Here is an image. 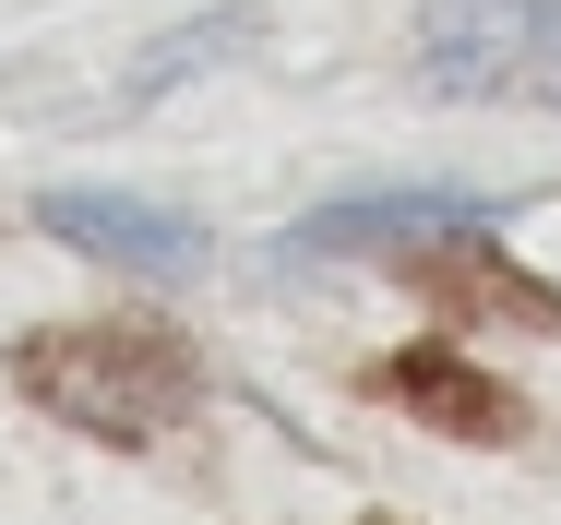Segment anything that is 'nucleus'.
<instances>
[{"label": "nucleus", "instance_id": "nucleus-1", "mask_svg": "<svg viewBox=\"0 0 561 525\" xmlns=\"http://www.w3.org/2000/svg\"><path fill=\"white\" fill-rule=\"evenodd\" d=\"M12 383H24L48 419L96 430V442H119V454L168 442V430L204 407V358H192V334H168V322H144V311L12 334Z\"/></svg>", "mask_w": 561, "mask_h": 525}, {"label": "nucleus", "instance_id": "nucleus-2", "mask_svg": "<svg viewBox=\"0 0 561 525\" xmlns=\"http://www.w3.org/2000/svg\"><path fill=\"white\" fill-rule=\"evenodd\" d=\"M478 227H490L478 192H346V204L299 215L275 263H382V275H394L407 251H431V239H478Z\"/></svg>", "mask_w": 561, "mask_h": 525}, {"label": "nucleus", "instance_id": "nucleus-3", "mask_svg": "<svg viewBox=\"0 0 561 525\" xmlns=\"http://www.w3.org/2000/svg\"><path fill=\"white\" fill-rule=\"evenodd\" d=\"M394 275H407V287H419L443 322H490V334H561V287H538V275H526V263H514L490 227H478V239H431V251H407Z\"/></svg>", "mask_w": 561, "mask_h": 525}, {"label": "nucleus", "instance_id": "nucleus-4", "mask_svg": "<svg viewBox=\"0 0 561 525\" xmlns=\"http://www.w3.org/2000/svg\"><path fill=\"white\" fill-rule=\"evenodd\" d=\"M370 395L407 407V419H431L443 442H526V395L490 383L466 346H394V358H370Z\"/></svg>", "mask_w": 561, "mask_h": 525}, {"label": "nucleus", "instance_id": "nucleus-5", "mask_svg": "<svg viewBox=\"0 0 561 525\" xmlns=\"http://www.w3.org/2000/svg\"><path fill=\"white\" fill-rule=\"evenodd\" d=\"M36 227L84 263H131V275H192L204 263V227L144 192H36Z\"/></svg>", "mask_w": 561, "mask_h": 525}, {"label": "nucleus", "instance_id": "nucleus-6", "mask_svg": "<svg viewBox=\"0 0 561 525\" xmlns=\"http://www.w3.org/2000/svg\"><path fill=\"white\" fill-rule=\"evenodd\" d=\"M419 60H431V96H490L502 72H526V0H431Z\"/></svg>", "mask_w": 561, "mask_h": 525}, {"label": "nucleus", "instance_id": "nucleus-7", "mask_svg": "<svg viewBox=\"0 0 561 525\" xmlns=\"http://www.w3.org/2000/svg\"><path fill=\"white\" fill-rule=\"evenodd\" d=\"M251 48H263V0L192 12V24H168V36L131 60V96H168V84H192V72H216V60H251Z\"/></svg>", "mask_w": 561, "mask_h": 525}, {"label": "nucleus", "instance_id": "nucleus-8", "mask_svg": "<svg viewBox=\"0 0 561 525\" xmlns=\"http://www.w3.org/2000/svg\"><path fill=\"white\" fill-rule=\"evenodd\" d=\"M526 72L561 96V0H526Z\"/></svg>", "mask_w": 561, "mask_h": 525}]
</instances>
